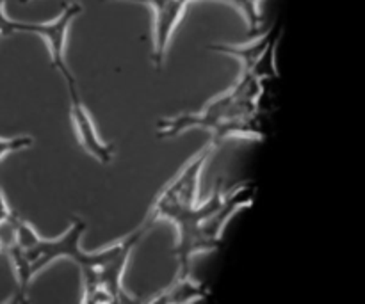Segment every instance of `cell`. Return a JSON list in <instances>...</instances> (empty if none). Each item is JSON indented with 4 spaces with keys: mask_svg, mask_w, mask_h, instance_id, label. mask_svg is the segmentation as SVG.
<instances>
[{
    "mask_svg": "<svg viewBox=\"0 0 365 304\" xmlns=\"http://www.w3.org/2000/svg\"><path fill=\"white\" fill-rule=\"evenodd\" d=\"M86 231V223L81 217H73L71 226L68 228L66 234L61 237L53 239V241H41L34 246L32 249H27V256L31 260L32 274L41 273L45 267H48L53 260L57 258H68L73 263H77L82 271V278H89L96 273L100 266L107 262L114 253L120 249V242L113 244L110 248L102 249L96 253H88L82 249V235Z\"/></svg>",
    "mask_w": 365,
    "mask_h": 304,
    "instance_id": "cell-2",
    "label": "cell"
},
{
    "mask_svg": "<svg viewBox=\"0 0 365 304\" xmlns=\"http://www.w3.org/2000/svg\"><path fill=\"white\" fill-rule=\"evenodd\" d=\"M20 2H21V4H27V2H29V0H20Z\"/></svg>",
    "mask_w": 365,
    "mask_h": 304,
    "instance_id": "cell-15",
    "label": "cell"
},
{
    "mask_svg": "<svg viewBox=\"0 0 365 304\" xmlns=\"http://www.w3.org/2000/svg\"><path fill=\"white\" fill-rule=\"evenodd\" d=\"M113 2V0H109ZM116 2H139L150 6L155 16V46H153L152 61L157 70H160L166 59L168 45L177 28L178 21L184 16L187 4L191 0H116Z\"/></svg>",
    "mask_w": 365,
    "mask_h": 304,
    "instance_id": "cell-5",
    "label": "cell"
},
{
    "mask_svg": "<svg viewBox=\"0 0 365 304\" xmlns=\"http://www.w3.org/2000/svg\"><path fill=\"white\" fill-rule=\"evenodd\" d=\"M68 91H70L71 121H73L75 134H77L78 142L100 164H103V166L110 164L114 157V146L107 145V142H103L100 139L95 123H93L91 116H89L88 109H86V105L81 100V95H78L77 82L75 84H68Z\"/></svg>",
    "mask_w": 365,
    "mask_h": 304,
    "instance_id": "cell-6",
    "label": "cell"
},
{
    "mask_svg": "<svg viewBox=\"0 0 365 304\" xmlns=\"http://www.w3.org/2000/svg\"><path fill=\"white\" fill-rule=\"evenodd\" d=\"M262 95V82L250 73H242L237 84L209 102L202 112H185L180 116L160 120L157 135L171 139L191 128H203L212 134L210 145L220 146L225 139L245 137L262 139L264 128L257 114V102Z\"/></svg>",
    "mask_w": 365,
    "mask_h": 304,
    "instance_id": "cell-1",
    "label": "cell"
},
{
    "mask_svg": "<svg viewBox=\"0 0 365 304\" xmlns=\"http://www.w3.org/2000/svg\"><path fill=\"white\" fill-rule=\"evenodd\" d=\"M7 255H9L11 263L14 267V276H16V283H18V294H16V303H21L27 299V290L31 281L34 280V274H32L31 269V260H29L27 253L25 249H21L20 246L16 244H9L6 246Z\"/></svg>",
    "mask_w": 365,
    "mask_h": 304,
    "instance_id": "cell-9",
    "label": "cell"
},
{
    "mask_svg": "<svg viewBox=\"0 0 365 304\" xmlns=\"http://www.w3.org/2000/svg\"><path fill=\"white\" fill-rule=\"evenodd\" d=\"M20 28L21 21H14L9 16H6V13H4V0H0V34L11 36L14 32H20Z\"/></svg>",
    "mask_w": 365,
    "mask_h": 304,
    "instance_id": "cell-12",
    "label": "cell"
},
{
    "mask_svg": "<svg viewBox=\"0 0 365 304\" xmlns=\"http://www.w3.org/2000/svg\"><path fill=\"white\" fill-rule=\"evenodd\" d=\"M32 145H34V139L31 135H18V137L9 139L0 137V160L6 155H9V153H16L25 148H31Z\"/></svg>",
    "mask_w": 365,
    "mask_h": 304,
    "instance_id": "cell-11",
    "label": "cell"
},
{
    "mask_svg": "<svg viewBox=\"0 0 365 304\" xmlns=\"http://www.w3.org/2000/svg\"><path fill=\"white\" fill-rule=\"evenodd\" d=\"M11 214H13V210H11V206L7 205L6 194H4L2 184H0V224L6 223V221L11 217Z\"/></svg>",
    "mask_w": 365,
    "mask_h": 304,
    "instance_id": "cell-13",
    "label": "cell"
},
{
    "mask_svg": "<svg viewBox=\"0 0 365 304\" xmlns=\"http://www.w3.org/2000/svg\"><path fill=\"white\" fill-rule=\"evenodd\" d=\"M7 224H9L11 228V234H13V242H11V244L20 246L25 251H27V249H32L39 241H41V237H39V234L36 231V228L32 226L27 219H24L20 214H11V217L7 219Z\"/></svg>",
    "mask_w": 365,
    "mask_h": 304,
    "instance_id": "cell-10",
    "label": "cell"
},
{
    "mask_svg": "<svg viewBox=\"0 0 365 304\" xmlns=\"http://www.w3.org/2000/svg\"><path fill=\"white\" fill-rule=\"evenodd\" d=\"M210 295V290L207 285L200 283L198 280L187 274H178L177 280L166 288V290L159 292V294L152 295L148 303L153 304H187L195 301H202Z\"/></svg>",
    "mask_w": 365,
    "mask_h": 304,
    "instance_id": "cell-7",
    "label": "cell"
},
{
    "mask_svg": "<svg viewBox=\"0 0 365 304\" xmlns=\"http://www.w3.org/2000/svg\"><path fill=\"white\" fill-rule=\"evenodd\" d=\"M0 251H4V244H2V241H0Z\"/></svg>",
    "mask_w": 365,
    "mask_h": 304,
    "instance_id": "cell-14",
    "label": "cell"
},
{
    "mask_svg": "<svg viewBox=\"0 0 365 304\" xmlns=\"http://www.w3.org/2000/svg\"><path fill=\"white\" fill-rule=\"evenodd\" d=\"M280 34L277 27L269 28L266 34H262L260 38H257L255 41L250 43V45L245 46H235V45H209V50H214V52L227 53V56L237 57L242 63V68H245V73H248L253 66L257 64V61L262 57V53L266 52V48L269 46V43L273 41V38Z\"/></svg>",
    "mask_w": 365,
    "mask_h": 304,
    "instance_id": "cell-8",
    "label": "cell"
},
{
    "mask_svg": "<svg viewBox=\"0 0 365 304\" xmlns=\"http://www.w3.org/2000/svg\"><path fill=\"white\" fill-rule=\"evenodd\" d=\"M82 13V6L77 2H71L63 7V13L48 23H21L20 32H31V34H39L46 41L50 53V63L52 66L63 75L66 84H75V77L71 75L70 68L66 64V34L71 21L75 16Z\"/></svg>",
    "mask_w": 365,
    "mask_h": 304,
    "instance_id": "cell-4",
    "label": "cell"
},
{
    "mask_svg": "<svg viewBox=\"0 0 365 304\" xmlns=\"http://www.w3.org/2000/svg\"><path fill=\"white\" fill-rule=\"evenodd\" d=\"M214 145H207L196 157H192L187 166L163 189L159 196L153 201L152 210L166 209V206H175V209H191L198 205V191H200V178H202L203 167L209 162L212 155Z\"/></svg>",
    "mask_w": 365,
    "mask_h": 304,
    "instance_id": "cell-3",
    "label": "cell"
}]
</instances>
